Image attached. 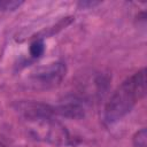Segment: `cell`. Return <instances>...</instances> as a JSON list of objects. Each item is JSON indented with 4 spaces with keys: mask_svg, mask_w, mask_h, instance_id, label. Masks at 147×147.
I'll use <instances>...</instances> for the list:
<instances>
[{
    "mask_svg": "<svg viewBox=\"0 0 147 147\" xmlns=\"http://www.w3.org/2000/svg\"><path fill=\"white\" fill-rule=\"evenodd\" d=\"M56 111L63 116L72 117V118H78L84 116V107L77 101H70L64 105H61L59 107V110Z\"/></svg>",
    "mask_w": 147,
    "mask_h": 147,
    "instance_id": "3",
    "label": "cell"
},
{
    "mask_svg": "<svg viewBox=\"0 0 147 147\" xmlns=\"http://www.w3.org/2000/svg\"><path fill=\"white\" fill-rule=\"evenodd\" d=\"M133 145L136 147H146L147 145V133L146 129H141L133 136Z\"/></svg>",
    "mask_w": 147,
    "mask_h": 147,
    "instance_id": "5",
    "label": "cell"
},
{
    "mask_svg": "<svg viewBox=\"0 0 147 147\" xmlns=\"http://www.w3.org/2000/svg\"><path fill=\"white\" fill-rule=\"evenodd\" d=\"M65 76V65L62 62L51 63L37 69L29 78V85L34 90H47L57 86Z\"/></svg>",
    "mask_w": 147,
    "mask_h": 147,
    "instance_id": "2",
    "label": "cell"
},
{
    "mask_svg": "<svg viewBox=\"0 0 147 147\" xmlns=\"http://www.w3.org/2000/svg\"><path fill=\"white\" fill-rule=\"evenodd\" d=\"M23 1L17 0H0V11H11L17 9Z\"/></svg>",
    "mask_w": 147,
    "mask_h": 147,
    "instance_id": "6",
    "label": "cell"
},
{
    "mask_svg": "<svg viewBox=\"0 0 147 147\" xmlns=\"http://www.w3.org/2000/svg\"><path fill=\"white\" fill-rule=\"evenodd\" d=\"M146 93V69L126 78L111 94L105 106L103 119L108 124L116 123L127 115Z\"/></svg>",
    "mask_w": 147,
    "mask_h": 147,
    "instance_id": "1",
    "label": "cell"
},
{
    "mask_svg": "<svg viewBox=\"0 0 147 147\" xmlns=\"http://www.w3.org/2000/svg\"><path fill=\"white\" fill-rule=\"evenodd\" d=\"M45 52V44L42 39L34 40L30 46V55L33 59H39Z\"/></svg>",
    "mask_w": 147,
    "mask_h": 147,
    "instance_id": "4",
    "label": "cell"
}]
</instances>
